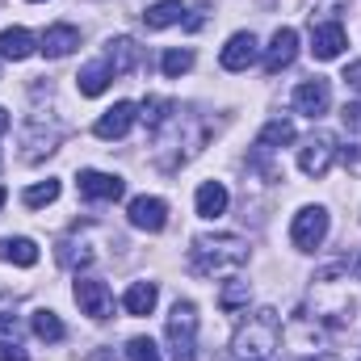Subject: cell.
Wrapping results in <instances>:
<instances>
[{
  "mask_svg": "<svg viewBox=\"0 0 361 361\" xmlns=\"http://www.w3.org/2000/svg\"><path fill=\"white\" fill-rule=\"evenodd\" d=\"M34 336L47 341V345H59L63 341V324L55 311H34Z\"/></svg>",
  "mask_w": 361,
  "mask_h": 361,
  "instance_id": "cell-24",
  "label": "cell"
},
{
  "mask_svg": "<svg viewBox=\"0 0 361 361\" xmlns=\"http://www.w3.org/2000/svg\"><path fill=\"white\" fill-rule=\"evenodd\" d=\"M59 197V180H42V185H30L25 193H21V202L30 206V210H38V206H51Z\"/></svg>",
  "mask_w": 361,
  "mask_h": 361,
  "instance_id": "cell-25",
  "label": "cell"
},
{
  "mask_svg": "<svg viewBox=\"0 0 361 361\" xmlns=\"http://www.w3.org/2000/svg\"><path fill=\"white\" fill-rule=\"evenodd\" d=\"M34 51H38V38H34L30 30L13 25V30H4V34H0V59H13V63H21V59H30Z\"/></svg>",
  "mask_w": 361,
  "mask_h": 361,
  "instance_id": "cell-15",
  "label": "cell"
},
{
  "mask_svg": "<svg viewBox=\"0 0 361 361\" xmlns=\"http://www.w3.org/2000/svg\"><path fill=\"white\" fill-rule=\"evenodd\" d=\"M235 349H240L244 357H248V353H252V357L273 353V349H277V311H269V307L257 311V315L248 319V328L235 336Z\"/></svg>",
  "mask_w": 361,
  "mask_h": 361,
  "instance_id": "cell-3",
  "label": "cell"
},
{
  "mask_svg": "<svg viewBox=\"0 0 361 361\" xmlns=\"http://www.w3.org/2000/svg\"><path fill=\"white\" fill-rule=\"evenodd\" d=\"M290 240L298 252H315L328 240V210L324 206H302L290 223Z\"/></svg>",
  "mask_w": 361,
  "mask_h": 361,
  "instance_id": "cell-4",
  "label": "cell"
},
{
  "mask_svg": "<svg viewBox=\"0 0 361 361\" xmlns=\"http://www.w3.org/2000/svg\"><path fill=\"white\" fill-rule=\"evenodd\" d=\"M180 17H185V4H180V0H156V4L143 13L147 30H169V25H177Z\"/></svg>",
  "mask_w": 361,
  "mask_h": 361,
  "instance_id": "cell-21",
  "label": "cell"
},
{
  "mask_svg": "<svg viewBox=\"0 0 361 361\" xmlns=\"http://www.w3.org/2000/svg\"><path fill=\"white\" fill-rule=\"evenodd\" d=\"M0 261L30 269V265H38V244H34V240H25V235H17V240L8 235V240H0Z\"/></svg>",
  "mask_w": 361,
  "mask_h": 361,
  "instance_id": "cell-18",
  "label": "cell"
},
{
  "mask_svg": "<svg viewBox=\"0 0 361 361\" xmlns=\"http://www.w3.org/2000/svg\"><path fill=\"white\" fill-rule=\"evenodd\" d=\"M169 109H173V101H169V97H147V101H143V114H139V118H143L147 126H160V122L169 118Z\"/></svg>",
  "mask_w": 361,
  "mask_h": 361,
  "instance_id": "cell-27",
  "label": "cell"
},
{
  "mask_svg": "<svg viewBox=\"0 0 361 361\" xmlns=\"http://www.w3.org/2000/svg\"><path fill=\"white\" fill-rule=\"evenodd\" d=\"M290 143H294V122L290 118H273L269 126L261 130V139H257L261 152H277V147H290Z\"/></svg>",
  "mask_w": 361,
  "mask_h": 361,
  "instance_id": "cell-22",
  "label": "cell"
},
{
  "mask_svg": "<svg viewBox=\"0 0 361 361\" xmlns=\"http://www.w3.org/2000/svg\"><path fill=\"white\" fill-rule=\"evenodd\" d=\"M328 105H332V89H328V80H324V76L302 80V85L294 89V109H298V114H307V118H324V114H328Z\"/></svg>",
  "mask_w": 361,
  "mask_h": 361,
  "instance_id": "cell-10",
  "label": "cell"
},
{
  "mask_svg": "<svg viewBox=\"0 0 361 361\" xmlns=\"http://www.w3.org/2000/svg\"><path fill=\"white\" fill-rule=\"evenodd\" d=\"M345 47H349V38H345V25H341V21H324V25H311V55H315L319 63L336 59Z\"/></svg>",
  "mask_w": 361,
  "mask_h": 361,
  "instance_id": "cell-11",
  "label": "cell"
},
{
  "mask_svg": "<svg viewBox=\"0 0 361 361\" xmlns=\"http://www.w3.org/2000/svg\"><path fill=\"white\" fill-rule=\"evenodd\" d=\"M357 281H361V257H357Z\"/></svg>",
  "mask_w": 361,
  "mask_h": 361,
  "instance_id": "cell-35",
  "label": "cell"
},
{
  "mask_svg": "<svg viewBox=\"0 0 361 361\" xmlns=\"http://www.w3.org/2000/svg\"><path fill=\"white\" fill-rule=\"evenodd\" d=\"M126 214H130V223H135L139 231H164V223H169V202H164V197H135Z\"/></svg>",
  "mask_w": 361,
  "mask_h": 361,
  "instance_id": "cell-12",
  "label": "cell"
},
{
  "mask_svg": "<svg viewBox=\"0 0 361 361\" xmlns=\"http://www.w3.org/2000/svg\"><path fill=\"white\" fill-rule=\"evenodd\" d=\"M135 118H139V105L135 101H118L114 109H105L101 118H97V139H126L130 135V126H135Z\"/></svg>",
  "mask_w": 361,
  "mask_h": 361,
  "instance_id": "cell-9",
  "label": "cell"
},
{
  "mask_svg": "<svg viewBox=\"0 0 361 361\" xmlns=\"http://www.w3.org/2000/svg\"><path fill=\"white\" fill-rule=\"evenodd\" d=\"M72 294H76L80 311L92 315V319H109V315H114V294H109V286H105L101 277H80Z\"/></svg>",
  "mask_w": 361,
  "mask_h": 361,
  "instance_id": "cell-6",
  "label": "cell"
},
{
  "mask_svg": "<svg viewBox=\"0 0 361 361\" xmlns=\"http://www.w3.org/2000/svg\"><path fill=\"white\" fill-rule=\"evenodd\" d=\"M257 55H261V47H257V34H231L227 38V47H223V55H219V63L227 68V72H248L252 63H257Z\"/></svg>",
  "mask_w": 361,
  "mask_h": 361,
  "instance_id": "cell-8",
  "label": "cell"
},
{
  "mask_svg": "<svg viewBox=\"0 0 361 361\" xmlns=\"http://www.w3.org/2000/svg\"><path fill=\"white\" fill-rule=\"evenodd\" d=\"M332 160H336V139L332 135H324V130H315L307 143H302V152H298V169L307 173V177H328V169H332Z\"/></svg>",
  "mask_w": 361,
  "mask_h": 361,
  "instance_id": "cell-5",
  "label": "cell"
},
{
  "mask_svg": "<svg viewBox=\"0 0 361 361\" xmlns=\"http://www.w3.org/2000/svg\"><path fill=\"white\" fill-rule=\"evenodd\" d=\"M76 189L89 197V202H118L126 193V180L114 177V173H97V169H85L76 177Z\"/></svg>",
  "mask_w": 361,
  "mask_h": 361,
  "instance_id": "cell-7",
  "label": "cell"
},
{
  "mask_svg": "<svg viewBox=\"0 0 361 361\" xmlns=\"http://www.w3.org/2000/svg\"><path fill=\"white\" fill-rule=\"evenodd\" d=\"M341 80H345V85H349V89H353V92H361V63H349Z\"/></svg>",
  "mask_w": 361,
  "mask_h": 361,
  "instance_id": "cell-32",
  "label": "cell"
},
{
  "mask_svg": "<svg viewBox=\"0 0 361 361\" xmlns=\"http://www.w3.org/2000/svg\"><path fill=\"white\" fill-rule=\"evenodd\" d=\"M294 55H298V34L286 25V30H277V34H273L269 51H265V72L277 76L281 68H290V63H294Z\"/></svg>",
  "mask_w": 361,
  "mask_h": 361,
  "instance_id": "cell-13",
  "label": "cell"
},
{
  "mask_svg": "<svg viewBox=\"0 0 361 361\" xmlns=\"http://www.w3.org/2000/svg\"><path fill=\"white\" fill-rule=\"evenodd\" d=\"M156 298H160L156 281H135V286L126 290L122 307H126V315H152V311H156Z\"/></svg>",
  "mask_w": 361,
  "mask_h": 361,
  "instance_id": "cell-17",
  "label": "cell"
},
{
  "mask_svg": "<svg viewBox=\"0 0 361 361\" xmlns=\"http://www.w3.org/2000/svg\"><path fill=\"white\" fill-rule=\"evenodd\" d=\"M197 307L193 302H177L169 315V353L173 361H197Z\"/></svg>",
  "mask_w": 361,
  "mask_h": 361,
  "instance_id": "cell-2",
  "label": "cell"
},
{
  "mask_svg": "<svg viewBox=\"0 0 361 361\" xmlns=\"http://www.w3.org/2000/svg\"><path fill=\"white\" fill-rule=\"evenodd\" d=\"M126 357L130 361H160V349H156L152 336H135V341L126 345Z\"/></svg>",
  "mask_w": 361,
  "mask_h": 361,
  "instance_id": "cell-28",
  "label": "cell"
},
{
  "mask_svg": "<svg viewBox=\"0 0 361 361\" xmlns=\"http://www.w3.org/2000/svg\"><path fill=\"white\" fill-rule=\"evenodd\" d=\"M160 68H164V76H185L189 68H193V51H164V59H160Z\"/></svg>",
  "mask_w": 361,
  "mask_h": 361,
  "instance_id": "cell-26",
  "label": "cell"
},
{
  "mask_svg": "<svg viewBox=\"0 0 361 361\" xmlns=\"http://www.w3.org/2000/svg\"><path fill=\"white\" fill-rule=\"evenodd\" d=\"M109 80H114V72H109V63L105 59H97L89 68H80V76H76V85L85 97H101V92L109 89Z\"/></svg>",
  "mask_w": 361,
  "mask_h": 361,
  "instance_id": "cell-20",
  "label": "cell"
},
{
  "mask_svg": "<svg viewBox=\"0 0 361 361\" xmlns=\"http://www.w3.org/2000/svg\"><path fill=\"white\" fill-rule=\"evenodd\" d=\"M105 63H109V72L114 76H126V72H135L139 68V42L135 38H109L105 42Z\"/></svg>",
  "mask_w": 361,
  "mask_h": 361,
  "instance_id": "cell-14",
  "label": "cell"
},
{
  "mask_svg": "<svg viewBox=\"0 0 361 361\" xmlns=\"http://www.w3.org/2000/svg\"><path fill=\"white\" fill-rule=\"evenodd\" d=\"M248 298H252V286L240 281V277L219 290V307H223V311H240V307H248Z\"/></svg>",
  "mask_w": 361,
  "mask_h": 361,
  "instance_id": "cell-23",
  "label": "cell"
},
{
  "mask_svg": "<svg viewBox=\"0 0 361 361\" xmlns=\"http://www.w3.org/2000/svg\"><path fill=\"white\" fill-rule=\"evenodd\" d=\"M0 361H30L21 345H0Z\"/></svg>",
  "mask_w": 361,
  "mask_h": 361,
  "instance_id": "cell-33",
  "label": "cell"
},
{
  "mask_svg": "<svg viewBox=\"0 0 361 361\" xmlns=\"http://www.w3.org/2000/svg\"><path fill=\"white\" fill-rule=\"evenodd\" d=\"M89 261H92V252L85 244H80V248H76V244H59V265L76 269V265H89Z\"/></svg>",
  "mask_w": 361,
  "mask_h": 361,
  "instance_id": "cell-29",
  "label": "cell"
},
{
  "mask_svg": "<svg viewBox=\"0 0 361 361\" xmlns=\"http://www.w3.org/2000/svg\"><path fill=\"white\" fill-rule=\"evenodd\" d=\"M80 47V30L76 25H51L47 34H42V55H51V59H63V55H72Z\"/></svg>",
  "mask_w": 361,
  "mask_h": 361,
  "instance_id": "cell-16",
  "label": "cell"
},
{
  "mask_svg": "<svg viewBox=\"0 0 361 361\" xmlns=\"http://www.w3.org/2000/svg\"><path fill=\"white\" fill-rule=\"evenodd\" d=\"M223 210H227V185L223 180H206L197 189V214L202 219H219Z\"/></svg>",
  "mask_w": 361,
  "mask_h": 361,
  "instance_id": "cell-19",
  "label": "cell"
},
{
  "mask_svg": "<svg viewBox=\"0 0 361 361\" xmlns=\"http://www.w3.org/2000/svg\"><path fill=\"white\" fill-rule=\"evenodd\" d=\"M341 122H345L349 135H361V101H349V105L341 109Z\"/></svg>",
  "mask_w": 361,
  "mask_h": 361,
  "instance_id": "cell-31",
  "label": "cell"
},
{
  "mask_svg": "<svg viewBox=\"0 0 361 361\" xmlns=\"http://www.w3.org/2000/svg\"><path fill=\"white\" fill-rule=\"evenodd\" d=\"M244 261H248V244L240 235H197L189 248V273H197V277L240 269Z\"/></svg>",
  "mask_w": 361,
  "mask_h": 361,
  "instance_id": "cell-1",
  "label": "cell"
},
{
  "mask_svg": "<svg viewBox=\"0 0 361 361\" xmlns=\"http://www.w3.org/2000/svg\"><path fill=\"white\" fill-rule=\"evenodd\" d=\"M21 341V324L17 315H0V345H17Z\"/></svg>",
  "mask_w": 361,
  "mask_h": 361,
  "instance_id": "cell-30",
  "label": "cell"
},
{
  "mask_svg": "<svg viewBox=\"0 0 361 361\" xmlns=\"http://www.w3.org/2000/svg\"><path fill=\"white\" fill-rule=\"evenodd\" d=\"M4 197H8V189H4V185H0V206H4Z\"/></svg>",
  "mask_w": 361,
  "mask_h": 361,
  "instance_id": "cell-34",
  "label": "cell"
}]
</instances>
